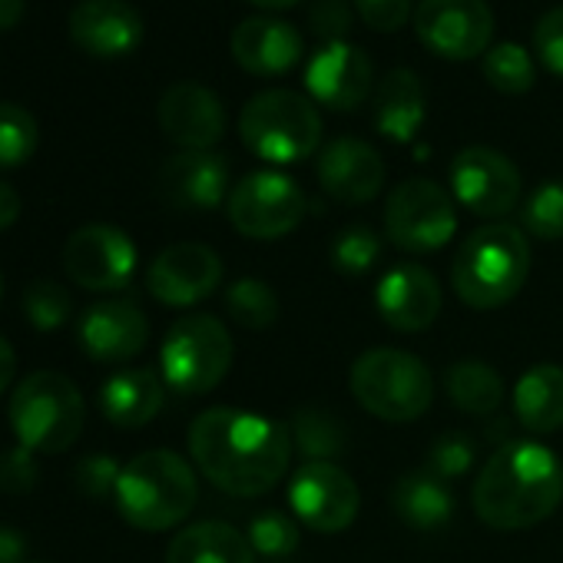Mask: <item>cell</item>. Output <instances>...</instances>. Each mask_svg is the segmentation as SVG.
Listing matches in <instances>:
<instances>
[{
	"mask_svg": "<svg viewBox=\"0 0 563 563\" xmlns=\"http://www.w3.org/2000/svg\"><path fill=\"white\" fill-rule=\"evenodd\" d=\"M199 474L232 497L268 494L292 464V431L239 408H209L189 428Z\"/></svg>",
	"mask_w": 563,
	"mask_h": 563,
	"instance_id": "obj_1",
	"label": "cell"
},
{
	"mask_svg": "<svg viewBox=\"0 0 563 563\" xmlns=\"http://www.w3.org/2000/svg\"><path fill=\"white\" fill-rule=\"evenodd\" d=\"M471 500L490 530H527L560 507L563 461L537 441H510L487 457Z\"/></svg>",
	"mask_w": 563,
	"mask_h": 563,
	"instance_id": "obj_2",
	"label": "cell"
},
{
	"mask_svg": "<svg viewBox=\"0 0 563 563\" xmlns=\"http://www.w3.org/2000/svg\"><path fill=\"white\" fill-rule=\"evenodd\" d=\"M530 242L510 222H490L474 229L454 252L451 286L471 309L490 312L507 306L527 282Z\"/></svg>",
	"mask_w": 563,
	"mask_h": 563,
	"instance_id": "obj_3",
	"label": "cell"
},
{
	"mask_svg": "<svg viewBox=\"0 0 563 563\" xmlns=\"http://www.w3.org/2000/svg\"><path fill=\"white\" fill-rule=\"evenodd\" d=\"M199 484L196 471L176 451H143L123 464L117 481V510L136 530H169L196 507Z\"/></svg>",
	"mask_w": 563,
	"mask_h": 563,
	"instance_id": "obj_4",
	"label": "cell"
},
{
	"mask_svg": "<svg viewBox=\"0 0 563 563\" xmlns=\"http://www.w3.org/2000/svg\"><path fill=\"white\" fill-rule=\"evenodd\" d=\"M8 418L21 448L34 454H60L77 444L87 421V405L67 375L34 372L18 385Z\"/></svg>",
	"mask_w": 563,
	"mask_h": 563,
	"instance_id": "obj_5",
	"label": "cell"
},
{
	"mask_svg": "<svg viewBox=\"0 0 563 563\" xmlns=\"http://www.w3.org/2000/svg\"><path fill=\"white\" fill-rule=\"evenodd\" d=\"M239 136L265 163H302L322 143V117L296 90H262L242 107Z\"/></svg>",
	"mask_w": 563,
	"mask_h": 563,
	"instance_id": "obj_6",
	"label": "cell"
},
{
	"mask_svg": "<svg viewBox=\"0 0 563 563\" xmlns=\"http://www.w3.org/2000/svg\"><path fill=\"white\" fill-rule=\"evenodd\" d=\"M355 401L391 424L418 421L434 401V382L428 365L401 349H368L355 358L349 375Z\"/></svg>",
	"mask_w": 563,
	"mask_h": 563,
	"instance_id": "obj_7",
	"label": "cell"
},
{
	"mask_svg": "<svg viewBox=\"0 0 563 563\" xmlns=\"http://www.w3.org/2000/svg\"><path fill=\"white\" fill-rule=\"evenodd\" d=\"M163 382L176 395H206L232 368V335L212 316H189L169 325L159 349Z\"/></svg>",
	"mask_w": 563,
	"mask_h": 563,
	"instance_id": "obj_8",
	"label": "cell"
},
{
	"mask_svg": "<svg viewBox=\"0 0 563 563\" xmlns=\"http://www.w3.org/2000/svg\"><path fill=\"white\" fill-rule=\"evenodd\" d=\"M306 216V192L296 179L275 169L249 173L229 192V222L245 239H282Z\"/></svg>",
	"mask_w": 563,
	"mask_h": 563,
	"instance_id": "obj_9",
	"label": "cell"
},
{
	"mask_svg": "<svg viewBox=\"0 0 563 563\" xmlns=\"http://www.w3.org/2000/svg\"><path fill=\"white\" fill-rule=\"evenodd\" d=\"M385 232L405 252H438L457 232L454 199L431 179H405L385 202Z\"/></svg>",
	"mask_w": 563,
	"mask_h": 563,
	"instance_id": "obj_10",
	"label": "cell"
},
{
	"mask_svg": "<svg viewBox=\"0 0 563 563\" xmlns=\"http://www.w3.org/2000/svg\"><path fill=\"white\" fill-rule=\"evenodd\" d=\"M140 252L133 239L107 222L77 229L64 245V268L87 292H120L130 286Z\"/></svg>",
	"mask_w": 563,
	"mask_h": 563,
	"instance_id": "obj_11",
	"label": "cell"
},
{
	"mask_svg": "<svg viewBox=\"0 0 563 563\" xmlns=\"http://www.w3.org/2000/svg\"><path fill=\"white\" fill-rule=\"evenodd\" d=\"M415 31L431 54L444 60H474L490 51L494 14L487 0H421Z\"/></svg>",
	"mask_w": 563,
	"mask_h": 563,
	"instance_id": "obj_12",
	"label": "cell"
},
{
	"mask_svg": "<svg viewBox=\"0 0 563 563\" xmlns=\"http://www.w3.org/2000/svg\"><path fill=\"white\" fill-rule=\"evenodd\" d=\"M289 504L309 530L342 533L355 523L362 494L352 474L342 471L339 464L306 461L289 484Z\"/></svg>",
	"mask_w": 563,
	"mask_h": 563,
	"instance_id": "obj_13",
	"label": "cell"
},
{
	"mask_svg": "<svg viewBox=\"0 0 563 563\" xmlns=\"http://www.w3.org/2000/svg\"><path fill=\"white\" fill-rule=\"evenodd\" d=\"M451 189L454 199L484 219L507 216L520 199V169L490 146H467L451 163Z\"/></svg>",
	"mask_w": 563,
	"mask_h": 563,
	"instance_id": "obj_14",
	"label": "cell"
},
{
	"mask_svg": "<svg viewBox=\"0 0 563 563\" xmlns=\"http://www.w3.org/2000/svg\"><path fill=\"white\" fill-rule=\"evenodd\" d=\"M219 282H222V258L216 249L202 242L166 245L146 272L150 296L169 309H189L209 299Z\"/></svg>",
	"mask_w": 563,
	"mask_h": 563,
	"instance_id": "obj_15",
	"label": "cell"
},
{
	"mask_svg": "<svg viewBox=\"0 0 563 563\" xmlns=\"http://www.w3.org/2000/svg\"><path fill=\"white\" fill-rule=\"evenodd\" d=\"M306 90L312 93L316 103L335 113H349L372 97L375 67L365 51H358L349 41H335L319 47V54L312 57L306 70Z\"/></svg>",
	"mask_w": 563,
	"mask_h": 563,
	"instance_id": "obj_16",
	"label": "cell"
},
{
	"mask_svg": "<svg viewBox=\"0 0 563 563\" xmlns=\"http://www.w3.org/2000/svg\"><path fill=\"white\" fill-rule=\"evenodd\" d=\"M77 339H80V349L87 352V358L103 362V365H117V362L136 358L146 349L150 322L136 302L103 299L84 312Z\"/></svg>",
	"mask_w": 563,
	"mask_h": 563,
	"instance_id": "obj_17",
	"label": "cell"
},
{
	"mask_svg": "<svg viewBox=\"0 0 563 563\" xmlns=\"http://www.w3.org/2000/svg\"><path fill=\"white\" fill-rule=\"evenodd\" d=\"M70 41L90 57H126L143 44V18L126 0H80L67 21Z\"/></svg>",
	"mask_w": 563,
	"mask_h": 563,
	"instance_id": "obj_18",
	"label": "cell"
},
{
	"mask_svg": "<svg viewBox=\"0 0 563 563\" xmlns=\"http://www.w3.org/2000/svg\"><path fill=\"white\" fill-rule=\"evenodd\" d=\"M159 130L179 150H212L225 133L222 100L202 84H173L156 107Z\"/></svg>",
	"mask_w": 563,
	"mask_h": 563,
	"instance_id": "obj_19",
	"label": "cell"
},
{
	"mask_svg": "<svg viewBox=\"0 0 563 563\" xmlns=\"http://www.w3.org/2000/svg\"><path fill=\"white\" fill-rule=\"evenodd\" d=\"M316 173H319L322 189L332 199L349 202V206L372 202L385 186L382 153L372 143L355 140V136H339V140L325 143Z\"/></svg>",
	"mask_w": 563,
	"mask_h": 563,
	"instance_id": "obj_20",
	"label": "cell"
},
{
	"mask_svg": "<svg viewBox=\"0 0 563 563\" xmlns=\"http://www.w3.org/2000/svg\"><path fill=\"white\" fill-rule=\"evenodd\" d=\"M375 309L382 322L395 332H424L441 312V286L428 268L415 262L395 265L378 282Z\"/></svg>",
	"mask_w": 563,
	"mask_h": 563,
	"instance_id": "obj_21",
	"label": "cell"
},
{
	"mask_svg": "<svg viewBox=\"0 0 563 563\" xmlns=\"http://www.w3.org/2000/svg\"><path fill=\"white\" fill-rule=\"evenodd\" d=\"M232 57L252 77H282L302 60V34L282 18H249L232 31Z\"/></svg>",
	"mask_w": 563,
	"mask_h": 563,
	"instance_id": "obj_22",
	"label": "cell"
},
{
	"mask_svg": "<svg viewBox=\"0 0 563 563\" xmlns=\"http://www.w3.org/2000/svg\"><path fill=\"white\" fill-rule=\"evenodd\" d=\"M159 189L179 209H216L229 189V163L212 150H183L163 163Z\"/></svg>",
	"mask_w": 563,
	"mask_h": 563,
	"instance_id": "obj_23",
	"label": "cell"
},
{
	"mask_svg": "<svg viewBox=\"0 0 563 563\" xmlns=\"http://www.w3.org/2000/svg\"><path fill=\"white\" fill-rule=\"evenodd\" d=\"M372 117L382 136H388L391 143H411L421 133L424 117H428L421 80L408 67L388 70L375 87Z\"/></svg>",
	"mask_w": 563,
	"mask_h": 563,
	"instance_id": "obj_24",
	"label": "cell"
},
{
	"mask_svg": "<svg viewBox=\"0 0 563 563\" xmlns=\"http://www.w3.org/2000/svg\"><path fill=\"white\" fill-rule=\"evenodd\" d=\"M163 408V382L150 368H123L100 388V411L117 428H143Z\"/></svg>",
	"mask_w": 563,
	"mask_h": 563,
	"instance_id": "obj_25",
	"label": "cell"
},
{
	"mask_svg": "<svg viewBox=\"0 0 563 563\" xmlns=\"http://www.w3.org/2000/svg\"><path fill=\"white\" fill-rule=\"evenodd\" d=\"M166 563H255V550L232 523L202 520L169 540Z\"/></svg>",
	"mask_w": 563,
	"mask_h": 563,
	"instance_id": "obj_26",
	"label": "cell"
},
{
	"mask_svg": "<svg viewBox=\"0 0 563 563\" xmlns=\"http://www.w3.org/2000/svg\"><path fill=\"white\" fill-rule=\"evenodd\" d=\"M514 415L530 434H553L563 428V368L537 365L514 385Z\"/></svg>",
	"mask_w": 563,
	"mask_h": 563,
	"instance_id": "obj_27",
	"label": "cell"
},
{
	"mask_svg": "<svg viewBox=\"0 0 563 563\" xmlns=\"http://www.w3.org/2000/svg\"><path fill=\"white\" fill-rule=\"evenodd\" d=\"M391 504L398 517L415 530H441L454 517V494L428 471L401 477L391 490Z\"/></svg>",
	"mask_w": 563,
	"mask_h": 563,
	"instance_id": "obj_28",
	"label": "cell"
},
{
	"mask_svg": "<svg viewBox=\"0 0 563 563\" xmlns=\"http://www.w3.org/2000/svg\"><path fill=\"white\" fill-rule=\"evenodd\" d=\"M448 398L464 415H490L504 401V378L484 362H457L444 375Z\"/></svg>",
	"mask_w": 563,
	"mask_h": 563,
	"instance_id": "obj_29",
	"label": "cell"
},
{
	"mask_svg": "<svg viewBox=\"0 0 563 563\" xmlns=\"http://www.w3.org/2000/svg\"><path fill=\"white\" fill-rule=\"evenodd\" d=\"M292 441L309 461H332L345 451L349 438L342 431V421L325 408H299L292 418Z\"/></svg>",
	"mask_w": 563,
	"mask_h": 563,
	"instance_id": "obj_30",
	"label": "cell"
},
{
	"mask_svg": "<svg viewBox=\"0 0 563 563\" xmlns=\"http://www.w3.org/2000/svg\"><path fill=\"white\" fill-rule=\"evenodd\" d=\"M481 70H484V80L497 93H507V97H520V93H527L537 84V70H533L530 51L520 47V44H514V41L494 44L484 54Z\"/></svg>",
	"mask_w": 563,
	"mask_h": 563,
	"instance_id": "obj_31",
	"label": "cell"
},
{
	"mask_svg": "<svg viewBox=\"0 0 563 563\" xmlns=\"http://www.w3.org/2000/svg\"><path fill=\"white\" fill-rule=\"evenodd\" d=\"M225 312L242 329L265 332L278 322V296L258 278H239L225 292Z\"/></svg>",
	"mask_w": 563,
	"mask_h": 563,
	"instance_id": "obj_32",
	"label": "cell"
},
{
	"mask_svg": "<svg viewBox=\"0 0 563 563\" xmlns=\"http://www.w3.org/2000/svg\"><path fill=\"white\" fill-rule=\"evenodd\" d=\"M41 143V126L31 110L18 103H0V169L24 166Z\"/></svg>",
	"mask_w": 563,
	"mask_h": 563,
	"instance_id": "obj_33",
	"label": "cell"
},
{
	"mask_svg": "<svg viewBox=\"0 0 563 563\" xmlns=\"http://www.w3.org/2000/svg\"><path fill=\"white\" fill-rule=\"evenodd\" d=\"M245 537H249L252 550L268 556V560H286L299 550V527L289 514H282V510H258L249 520Z\"/></svg>",
	"mask_w": 563,
	"mask_h": 563,
	"instance_id": "obj_34",
	"label": "cell"
},
{
	"mask_svg": "<svg viewBox=\"0 0 563 563\" xmlns=\"http://www.w3.org/2000/svg\"><path fill=\"white\" fill-rule=\"evenodd\" d=\"M24 312L31 319V325L37 332H57L70 322L74 316V299L70 292L60 286V282L51 278H37L24 292Z\"/></svg>",
	"mask_w": 563,
	"mask_h": 563,
	"instance_id": "obj_35",
	"label": "cell"
},
{
	"mask_svg": "<svg viewBox=\"0 0 563 563\" xmlns=\"http://www.w3.org/2000/svg\"><path fill=\"white\" fill-rule=\"evenodd\" d=\"M523 229L543 242L563 239V183H543L527 196Z\"/></svg>",
	"mask_w": 563,
	"mask_h": 563,
	"instance_id": "obj_36",
	"label": "cell"
},
{
	"mask_svg": "<svg viewBox=\"0 0 563 563\" xmlns=\"http://www.w3.org/2000/svg\"><path fill=\"white\" fill-rule=\"evenodd\" d=\"M382 255V239L368 225H349L332 245V265L342 275H365Z\"/></svg>",
	"mask_w": 563,
	"mask_h": 563,
	"instance_id": "obj_37",
	"label": "cell"
},
{
	"mask_svg": "<svg viewBox=\"0 0 563 563\" xmlns=\"http://www.w3.org/2000/svg\"><path fill=\"white\" fill-rule=\"evenodd\" d=\"M474 464V441L461 431L454 434H441L431 451H428V461H424V471L434 474L438 481H454V477H464Z\"/></svg>",
	"mask_w": 563,
	"mask_h": 563,
	"instance_id": "obj_38",
	"label": "cell"
},
{
	"mask_svg": "<svg viewBox=\"0 0 563 563\" xmlns=\"http://www.w3.org/2000/svg\"><path fill=\"white\" fill-rule=\"evenodd\" d=\"M533 54L550 74L563 77V8L547 11L537 21V27H533Z\"/></svg>",
	"mask_w": 563,
	"mask_h": 563,
	"instance_id": "obj_39",
	"label": "cell"
},
{
	"mask_svg": "<svg viewBox=\"0 0 563 563\" xmlns=\"http://www.w3.org/2000/svg\"><path fill=\"white\" fill-rule=\"evenodd\" d=\"M120 464L110 454H90L77 464V487L87 497H107L117 494V481H120Z\"/></svg>",
	"mask_w": 563,
	"mask_h": 563,
	"instance_id": "obj_40",
	"label": "cell"
},
{
	"mask_svg": "<svg viewBox=\"0 0 563 563\" xmlns=\"http://www.w3.org/2000/svg\"><path fill=\"white\" fill-rule=\"evenodd\" d=\"M37 481V454L27 448H11L0 454V490L8 494H27Z\"/></svg>",
	"mask_w": 563,
	"mask_h": 563,
	"instance_id": "obj_41",
	"label": "cell"
},
{
	"mask_svg": "<svg viewBox=\"0 0 563 563\" xmlns=\"http://www.w3.org/2000/svg\"><path fill=\"white\" fill-rule=\"evenodd\" d=\"M355 11L372 31L395 34L411 18V0H355Z\"/></svg>",
	"mask_w": 563,
	"mask_h": 563,
	"instance_id": "obj_42",
	"label": "cell"
},
{
	"mask_svg": "<svg viewBox=\"0 0 563 563\" xmlns=\"http://www.w3.org/2000/svg\"><path fill=\"white\" fill-rule=\"evenodd\" d=\"M309 21H312V31L325 44H335V41H345V34L352 31V8H349V0H319Z\"/></svg>",
	"mask_w": 563,
	"mask_h": 563,
	"instance_id": "obj_43",
	"label": "cell"
},
{
	"mask_svg": "<svg viewBox=\"0 0 563 563\" xmlns=\"http://www.w3.org/2000/svg\"><path fill=\"white\" fill-rule=\"evenodd\" d=\"M27 540L18 527L0 523V563H27Z\"/></svg>",
	"mask_w": 563,
	"mask_h": 563,
	"instance_id": "obj_44",
	"label": "cell"
},
{
	"mask_svg": "<svg viewBox=\"0 0 563 563\" xmlns=\"http://www.w3.org/2000/svg\"><path fill=\"white\" fill-rule=\"evenodd\" d=\"M21 216V196L14 186H8L4 179H0V232L11 229Z\"/></svg>",
	"mask_w": 563,
	"mask_h": 563,
	"instance_id": "obj_45",
	"label": "cell"
},
{
	"mask_svg": "<svg viewBox=\"0 0 563 563\" xmlns=\"http://www.w3.org/2000/svg\"><path fill=\"white\" fill-rule=\"evenodd\" d=\"M14 375H18V355H14L11 342L0 335V395L14 385Z\"/></svg>",
	"mask_w": 563,
	"mask_h": 563,
	"instance_id": "obj_46",
	"label": "cell"
},
{
	"mask_svg": "<svg viewBox=\"0 0 563 563\" xmlns=\"http://www.w3.org/2000/svg\"><path fill=\"white\" fill-rule=\"evenodd\" d=\"M24 0H0V31H11L24 21Z\"/></svg>",
	"mask_w": 563,
	"mask_h": 563,
	"instance_id": "obj_47",
	"label": "cell"
},
{
	"mask_svg": "<svg viewBox=\"0 0 563 563\" xmlns=\"http://www.w3.org/2000/svg\"><path fill=\"white\" fill-rule=\"evenodd\" d=\"M249 4H255L262 11H286V8L299 4V0H249Z\"/></svg>",
	"mask_w": 563,
	"mask_h": 563,
	"instance_id": "obj_48",
	"label": "cell"
},
{
	"mask_svg": "<svg viewBox=\"0 0 563 563\" xmlns=\"http://www.w3.org/2000/svg\"><path fill=\"white\" fill-rule=\"evenodd\" d=\"M0 296H4V278H0Z\"/></svg>",
	"mask_w": 563,
	"mask_h": 563,
	"instance_id": "obj_49",
	"label": "cell"
},
{
	"mask_svg": "<svg viewBox=\"0 0 563 563\" xmlns=\"http://www.w3.org/2000/svg\"><path fill=\"white\" fill-rule=\"evenodd\" d=\"M27 563H41V560H27Z\"/></svg>",
	"mask_w": 563,
	"mask_h": 563,
	"instance_id": "obj_50",
	"label": "cell"
}]
</instances>
